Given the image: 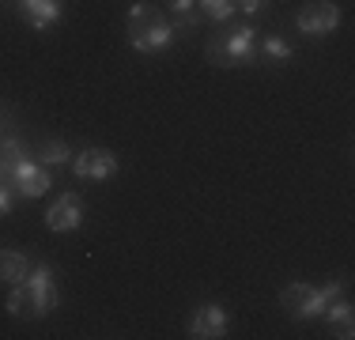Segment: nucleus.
Returning <instances> with one entry per match:
<instances>
[{
  "label": "nucleus",
  "mask_w": 355,
  "mask_h": 340,
  "mask_svg": "<svg viewBox=\"0 0 355 340\" xmlns=\"http://www.w3.org/2000/svg\"><path fill=\"white\" fill-rule=\"evenodd\" d=\"M325 318H329V325H333V333L340 337V340H348V337H355V318H352V303L344 299H333L325 306Z\"/></svg>",
  "instance_id": "9b49d317"
},
{
  "label": "nucleus",
  "mask_w": 355,
  "mask_h": 340,
  "mask_svg": "<svg viewBox=\"0 0 355 340\" xmlns=\"http://www.w3.org/2000/svg\"><path fill=\"white\" fill-rule=\"evenodd\" d=\"M8 189L15 193V197H42V193L49 189V170L38 163V159H23L19 170L12 174V182H8Z\"/></svg>",
  "instance_id": "423d86ee"
},
{
  "label": "nucleus",
  "mask_w": 355,
  "mask_h": 340,
  "mask_svg": "<svg viewBox=\"0 0 355 340\" xmlns=\"http://www.w3.org/2000/svg\"><path fill=\"white\" fill-rule=\"evenodd\" d=\"M76 178H83V182H103V178H110L117 170V159L110 155L106 148H87V151H80L76 155Z\"/></svg>",
  "instance_id": "1a4fd4ad"
},
{
  "label": "nucleus",
  "mask_w": 355,
  "mask_h": 340,
  "mask_svg": "<svg viewBox=\"0 0 355 340\" xmlns=\"http://www.w3.org/2000/svg\"><path fill=\"white\" fill-rule=\"evenodd\" d=\"M27 272H31V265H27V257H23V253L0 250V280H4V284H19Z\"/></svg>",
  "instance_id": "ddd939ff"
},
{
  "label": "nucleus",
  "mask_w": 355,
  "mask_h": 340,
  "mask_svg": "<svg viewBox=\"0 0 355 340\" xmlns=\"http://www.w3.org/2000/svg\"><path fill=\"white\" fill-rule=\"evenodd\" d=\"M125 34H129V46L137 53H159L174 38V27L166 12H159L155 4H132L129 19H125Z\"/></svg>",
  "instance_id": "f03ea898"
},
{
  "label": "nucleus",
  "mask_w": 355,
  "mask_h": 340,
  "mask_svg": "<svg viewBox=\"0 0 355 340\" xmlns=\"http://www.w3.org/2000/svg\"><path fill=\"white\" fill-rule=\"evenodd\" d=\"M208 61L216 68H234V65H246L253 61V53H257V34L253 27H234V31H223L219 38L208 42Z\"/></svg>",
  "instance_id": "20e7f679"
},
{
  "label": "nucleus",
  "mask_w": 355,
  "mask_h": 340,
  "mask_svg": "<svg viewBox=\"0 0 355 340\" xmlns=\"http://www.w3.org/2000/svg\"><path fill=\"white\" fill-rule=\"evenodd\" d=\"M261 53H265L272 65H284V61H291V53H295V49H291V42H284V38H276V34H272V38H265Z\"/></svg>",
  "instance_id": "dca6fc26"
},
{
  "label": "nucleus",
  "mask_w": 355,
  "mask_h": 340,
  "mask_svg": "<svg viewBox=\"0 0 355 340\" xmlns=\"http://www.w3.org/2000/svg\"><path fill=\"white\" fill-rule=\"evenodd\" d=\"M12 197H15V193L8 189V185H0V216H8V212H12Z\"/></svg>",
  "instance_id": "a211bd4d"
},
{
  "label": "nucleus",
  "mask_w": 355,
  "mask_h": 340,
  "mask_svg": "<svg viewBox=\"0 0 355 340\" xmlns=\"http://www.w3.org/2000/svg\"><path fill=\"white\" fill-rule=\"evenodd\" d=\"M336 27H340V12H336V4H329V0H314V4H306L299 12V31L302 34L325 38V34H333Z\"/></svg>",
  "instance_id": "39448f33"
},
{
  "label": "nucleus",
  "mask_w": 355,
  "mask_h": 340,
  "mask_svg": "<svg viewBox=\"0 0 355 340\" xmlns=\"http://www.w3.org/2000/svg\"><path fill=\"white\" fill-rule=\"evenodd\" d=\"M80 219H83V201L76 197V193H61L53 204H49V212H46V227L49 231H76L80 227Z\"/></svg>",
  "instance_id": "6e6552de"
},
{
  "label": "nucleus",
  "mask_w": 355,
  "mask_h": 340,
  "mask_svg": "<svg viewBox=\"0 0 355 340\" xmlns=\"http://www.w3.org/2000/svg\"><path fill=\"white\" fill-rule=\"evenodd\" d=\"M261 8H265V0H234V12H246V15L261 12Z\"/></svg>",
  "instance_id": "f3484780"
},
{
  "label": "nucleus",
  "mask_w": 355,
  "mask_h": 340,
  "mask_svg": "<svg viewBox=\"0 0 355 340\" xmlns=\"http://www.w3.org/2000/svg\"><path fill=\"white\" fill-rule=\"evenodd\" d=\"M19 12L35 31H46L61 19V0H19Z\"/></svg>",
  "instance_id": "9d476101"
},
{
  "label": "nucleus",
  "mask_w": 355,
  "mask_h": 340,
  "mask_svg": "<svg viewBox=\"0 0 355 340\" xmlns=\"http://www.w3.org/2000/svg\"><path fill=\"white\" fill-rule=\"evenodd\" d=\"M57 299H61V291H57V284H53V269L35 265L12 287V295H8V314H12V318H23V321H35V318H46L57 306Z\"/></svg>",
  "instance_id": "f257e3e1"
},
{
  "label": "nucleus",
  "mask_w": 355,
  "mask_h": 340,
  "mask_svg": "<svg viewBox=\"0 0 355 340\" xmlns=\"http://www.w3.org/2000/svg\"><path fill=\"white\" fill-rule=\"evenodd\" d=\"M38 163L42 167H53V163H69V148H64V140H46L38 148Z\"/></svg>",
  "instance_id": "2eb2a0df"
},
{
  "label": "nucleus",
  "mask_w": 355,
  "mask_h": 340,
  "mask_svg": "<svg viewBox=\"0 0 355 340\" xmlns=\"http://www.w3.org/2000/svg\"><path fill=\"white\" fill-rule=\"evenodd\" d=\"M344 295V284H325V287H314V284H287L280 291V303L291 318H318L325 314V306L333 299Z\"/></svg>",
  "instance_id": "7ed1b4c3"
},
{
  "label": "nucleus",
  "mask_w": 355,
  "mask_h": 340,
  "mask_svg": "<svg viewBox=\"0 0 355 340\" xmlns=\"http://www.w3.org/2000/svg\"><path fill=\"white\" fill-rule=\"evenodd\" d=\"M166 19H171V27L174 31H193L200 23V15H197V0H166Z\"/></svg>",
  "instance_id": "f8f14e48"
},
{
  "label": "nucleus",
  "mask_w": 355,
  "mask_h": 340,
  "mask_svg": "<svg viewBox=\"0 0 355 340\" xmlns=\"http://www.w3.org/2000/svg\"><path fill=\"white\" fill-rule=\"evenodd\" d=\"M223 333H227V310L223 306L205 303V306L193 310V318H189V337L193 340H219Z\"/></svg>",
  "instance_id": "0eeeda50"
},
{
  "label": "nucleus",
  "mask_w": 355,
  "mask_h": 340,
  "mask_svg": "<svg viewBox=\"0 0 355 340\" xmlns=\"http://www.w3.org/2000/svg\"><path fill=\"white\" fill-rule=\"evenodd\" d=\"M197 8H200V15L212 19V23H227L234 15V0H197Z\"/></svg>",
  "instance_id": "4468645a"
}]
</instances>
